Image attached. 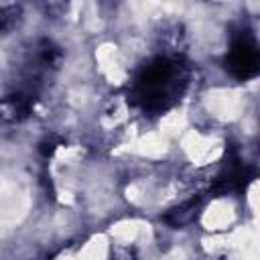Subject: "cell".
<instances>
[{"label":"cell","instance_id":"cell-6","mask_svg":"<svg viewBox=\"0 0 260 260\" xmlns=\"http://www.w3.org/2000/svg\"><path fill=\"white\" fill-rule=\"evenodd\" d=\"M20 20V6H2L0 8V32H10Z\"/></svg>","mask_w":260,"mask_h":260},{"label":"cell","instance_id":"cell-7","mask_svg":"<svg viewBox=\"0 0 260 260\" xmlns=\"http://www.w3.org/2000/svg\"><path fill=\"white\" fill-rule=\"evenodd\" d=\"M63 144V140L59 138V136H45L41 142H39V152L45 156V158H49V156H53L55 154V150L59 148Z\"/></svg>","mask_w":260,"mask_h":260},{"label":"cell","instance_id":"cell-3","mask_svg":"<svg viewBox=\"0 0 260 260\" xmlns=\"http://www.w3.org/2000/svg\"><path fill=\"white\" fill-rule=\"evenodd\" d=\"M35 98L28 91H14L0 100V118L6 122H22L32 112Z\"/></svg>","mask_w":260,"mask_h":260},{"label":"cell","instance_id":"cell-4","mask_svg":"<svg viewBox=\"0 0 260 260\" xmlns=\"http://www.w3.org/2000/svg\"><path fill=\"white\" fill-rule=\"evenodd\" d=\"M199 209H201V197H191L187 199L185 203H181L179 207L171 209L167 215H165V221L173 228H181V225H187L191 223L197 215H199Z\"/></svg>","mask_w":260,"mask_h":260},{"label":"cell","instance_id":"cell-1","mask_svg":"<svg viewBox=\"0 0 260 260\" xmlns=\"http://www.w3.org/2000/svg\"><path fill=\"white\" fill-rule=\"evenodd\" d=\"M185 85V67L177 59L158 57L142 67L134 83V100L148 112H165Z\"/></svg>","mask_w":260,"mask_h":260},{"label":"cell","instance_id":"cell-5","mask_svg":"<svg viewBox=\"0 0 260 260\" xmlns=\"http://www.w3.org/2000/svg\"><path fill=\"white\" fill-rule=\"evenodd\" d=\"M61 59H63L61 49H59V47H57L53 41L43 39V41H41V45H39V61H41L45 67L55 69V67H59Z\"/></svg>","mask_w":260,"mask_h":260},{"label":"cell","instance_id":"cell-2","mask_svg":"<svg viewBox=\"0 0 260 260\" xmlns=\"http://www.w3.org/2000/svg\"><path fill=\"white\" fill-rule=\"evenodd\" d=\"M258 47L254 39L248 35H242L240 39L234 41L228 57H225V67L236 79H250L258 73Z\"/></svg>","mask_w":260,"mask_h":260}]
</instances>
